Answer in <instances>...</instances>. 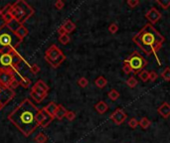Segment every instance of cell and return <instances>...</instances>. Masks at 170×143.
<instances>
[{
    "label": "cell",
    "instance_id": "28",
    "mask_svg": "<svg viewBox=\"0 0 170 143\" xmlns=\"http://www.w3.org/2000/svg\"><path fill=\"white\" fill-rule=\"evenodd\" d=\"M157 3L163 9H167L170 7V0H157Z\"/></svg>",
    "mask_w": 170,
    "mask_h": 143
},
{
    "label": "cell",
    "instance_id": "26",
    "mask_svg": "<svg viewBox=\"0 0 170 143\" xmlns=\"http://www.w3.org/2000/svg\"><path fill=\"white\" fill-rule=\"evenodd\" d=\"M137 83H138V81H137V80L134 77H131V78H128L127 80H126V85H127L128 87L131 88L136 87Z\"/></svg>",
    "mask_w": 170,
    "mask_h": 143
},
{
    "label": "cell",
    "instance_id": "1",
    "mask_svg": "<svg viewBox=\"0 0 170 143\" xmlns=\"http://www.w3.org/2000/svg\"><path fill=\"white\" fill-rule=\"evenodd\" d=\"M37 111V107L26 98L9 114L8 118L25 136H29L39 126L36 120Z\"/></svg>",
    "mask_w": 170,
    "mask_h": 143
},
{
    "label": "cell",
    "instance_id": "2",
    "mask_svg": "<svg viewBox=\"0 0 170 143\" xmlns=\"http://www.w3.org/2000/svg\"><path fill=\"white\" fill-rule=\"evenodd\" d=\"M132 40L143 52L146 53V55H150L151 53H153L154 56L156 57L159 65H160V62H159L156 54L162 47L165 38L155 29L152 25H144L138 33L133 36Z\"/></svg>",
    "mask_w": 170,
    "mask_h": 143
},
{
    "label": "cell",
    "instance_id": "22",
    "mask_svg": "<svg viewBox=\"0 0 170 143\" xmlns=\"http://www.w3.org/2000/svg\"><path fill=\"white\" fill-rule=\"evenodd\" d=\"M139 125L143 129H146V128H148L151 125V121L148 119L147 117H142V118L139 120Z\"/></svg>",
    "mask_w": 170,
    "mask_h": 143
},
{
    "label": "cell",
    "instance_id": "41",
    "mask_svg": "<svg viewBox=\"0 0 170 143\" xmlns=\"http://www.w3.org/2000/svg\"><path fill=\"white\" fill-rule=\"evenodd\" d=\"M0 16H2V8H0Z\"/></svg>",
    "mask_w": 170,
    "mask_h": 143
},
{
    "label": "cell",
    "instance_id": "27",
    "mask_svg": "<svg viewBox=\"0 0 170 143\" xmlns=\"http://www.w3.org/2000/svg\"><path fill=\"white\" fill-rule=\"evenodd\" d=\"M70 36H69L68 34H65L63 36H60L59 37V42L61 43V44H63V45H67L69 44V42H70Z\"/></svg>",
    "mask_w": 170,
    "mask_h": 143
},
{
    "label": "cell",
    "instance_id": "37",
    "mask_svg": "<svg viewBox=\"0 0 170 143\" xmlns=\"http://www.w3.org/2000/svg\"><path fill=\"white\" fill-rule=\"evenodd\" d=\"M157 78H158V75L155 72H149V81H155L157 80Z\"/></svg>",
    "mask_w": 170,
    "mask_h": 143
},
{
    "label": "cell",
    "instance_id": "32",
    "mask_svg": "<svg viewBox=\"0 0 170 143\" xmlns=\"http://www.w3.org/2000/svg\"><path fill=\"white\" fill-rule=\"evenodd\" d=\"M66 118L68 120H70V121L74 120L76 118V113L74 111H71V110H68L67 114H66Z\"/></svg>",
    "mask_w": 170,
    "mask_h": 143
},
{
    "label": "cell",
    "instance_id": "39",
    "mask_svg": "<svg viewBox=\"0 0 170 143\" xmlns=\"http://www.w3.org/2000/svg\"><path fill=\"white\" fill-rule=\"evenodd\" d=\"M122 72H124V73L126 75H128V74H131L132 70L131 69V67H129L128 65H126V64H124V67H122Z\"/></svg>",
    "mask_w": 170,
    "mask_h": 143
},
{
    "label": "cell",
    "instance_id": "23",
    "mask_svg": "<svg viewBox=\"0 0 170 143\" xmlns=\"http://www.w3.org/2000/svg\"><path fill=\"white\" fill-rule=\"evenodd\" d=\"M138 77H139L140 80H141L142 81H144V83H145L146 81L149 80V72L146 71V70H142V71H140V72H139V74H138Z\"/></svg>",
    "mask_w": 170,
    "mask_h": 143
},
{
    "label": "cell",
    "instance_id": "9",
    "mask_svg": "<svg viewBox=\"0 0 170 143\" xmlns=\"http://www.w3.org/2000/svg\"><path fill=\"white\" fill-rule=\"evenodd\" d=\"M15 78V75L7 70H0V85L3 88H9L11 81Z\"/></svg>",
    "mask_w": 170,
    "mask_h": 143
},
{
    "label": "cell",
    "instance_id": "4",
    "mask_svg": "<svg viewBox=\"0 0 170 143\" xmlns=\"http://www.w3.org/2000/svg\"><path fill=\"white\" fill-rule=\"evenodd\" d=\"M33 12L34 11L32 7L29 6L25 1H17L12 4L10 14L12 15L14 20H16L18 23L22 25L33 14Z\"/></svg>",
    "mask_w": 170,
    "mask_h": 143
},
{
    "label": "cell",
    "instance_id": "31",
    "mask_svg": "<svg viewBox=\"0 0 170 143\" xmlns=\"http://www.w3.org/2000/svg\"><path fill=\"white\" fill-rule=\"evenodd\" d=\"M108 31L110 32L111 34H115L118 31V26L117 23H111L110 26H108Z\"/></svg>",
    "mask_w": 170,
    "mask_h": 143
},
{
    "label": "cell",
    "instance_id": "13",
    "mask_svg": "<svg viewBox=\"0 0 170 143\" xmlns=\"http://www.w3.org/2000/svg\"><path fill=\"white\" fill-rule=\"evenodd\" d=\"M95 109H96V111L97 113L104 114V113H106L108 110V105H107V102H104V101H100L99 102L96 103Z\"/></svg>",
    "mask_w": 170,
    "mask_h": 143
},
{
    "label": "cell",
    "instance_id": "15",
    "mask_svg": "<svg viewBox=\"0 0 170 143\" xmlns=\"http://www.w3.org/2000/svg\"><path fill=\"white\" fill-rule=\"evenodd\" d=\"M62 27L65 29V31H66V33L67 34H70L72 33L73 31H75L76 29V25L75 23L73 22V21H71V20H66L65 22L62 24Z\"/></svg>",
    "mask_w": 170,
    "mask_h": 143
},
{
    "label": "cell",
    "instance_id": "16",
    "mask_svg": "<svg viewBox=\"0 0 170 143\" xmlns=\"http://www.w3.org/2000/svg\"><path fill=\"white\" fill-rule=\"evenodd\" d=\"M57 108H58V105H57V103H55V102H50V103H48V105H47L44 107V110L48 114H50V115L54 117V116H55V112H56ZM54 118H55V117H54Z\"/></svg>",
    "mask_w": 170,
    "mask_h": 143
},
{
    "label": "cell",
    "instance_id": "14",
    "mask_svg": "<svg viewBox=\"0 0 170 143\" xmlns=\"http://www.w3.org/2000/svg\"><path fill=\"white\" fill-rule=\"evenodd\" d=\"M68 110L65 108V107L62 105H58V108L55 112V118L58 120H62L64 117H66V114H67Z\"/></svg>",
    "mask_w": 170,
    "mask_h": 143
},
{
    "label": "cell",
    "instance_id": "12",
    "mask_svg": "<svg viewBox=\"0 0 170 143\" xmlns=\"http://www.w3.org/2000/svg\"><path fill=\"white\" fill-rule=\"evenodd\" d=\"M157 111L163 118H168L170 116V105L167 102H163L157 108Z\"/></svg>",
    "mask_w": 170,
    "mask_h": 143
},
{
    "label": "cell",
    "instance_id": "11",
    "mask_svg": "<svg viewBox=\"0 0 170 143\" xmlns=\"http://www.w3.org/2000/svg\"><path fill=\"white\" fill-rule=\"evenodd\" d=\"M145 18H146L148 21H149L150 24L152 25V24L157 23L158 21L161 19V14H160V12H159L157 9L151 8L149 11L146 12Z\"/></svg>",
    "mask_w": 170,
    "mask_h": 143
},
{
    "label": "cell",
    "instance_id": "24",
    "mask_svg": "<svg viewBox=\"0 0 170 143\" xmlns=\"http://www.w3.org/2000/svg\"><path fill=\"white\" fill-rule=\"evenodd\" d=\"M119 92L117 91V89H114V88H113L111 89V91H110V92H108L107 94V96L108 98H110V99H111V101H117V99L119 98Z\"/></svg>",
    "mask_w": 170,
    "mask_h": 143
},
{
    "label": "cell",
    "instance_id": "21",
    "mask_svg": "<svg viewBox=\"0 0 170 143\" xmlns=\"http://www.w3.org/2000/svg\"><path fill=\"white\" fill-rule=\"evenodd\" d=\"M19 76H20V80H19V83H20V85H22L23 88H28L31 85V81L29 80V78H27L22 77L20 74H19Z\"/></svg>",
    "mask_w": 170,
    "mask_h": 143
},
{
    "label": "cell",
    "instance_id": "3",
    "mask_svg": "<svg viewBox=\"0 0 170 143\" xmlns=\"http://www.w3.org/2000/svg\"><path fill=\"white\" fill-rule=\"evenodd\" d=\"M21 39L7 27V25L4 24L0 27V52H4L3 50L8 48L15 49L18 45L21 43Z\"/></svg>",
    "mask_w": 170,
    "mask_h": 143
},
{
    "label": "cell",
    "instance_id": "30",
    "mask_svg": "<svg viewBox=\"0 0 170 143\" xmlns=\"http://www.w3.org/2000/svg\"><path fill=\"white\" fill-rule=\"evenodd\" d=\"M138 124H139V121L137 120L135 117H132V118H131V119H129V121H128V125L131 128H133V129H134V128H136Z\"/></svg>",
    "mask_w": 170,
    "mask_h": 143
},
{
    "label": "cell",
    "instance_id": "8",
    "mask_svg": "<svg viewBox=\"0 0 170 143\" xmlns=\"http://www.w3.org/2000/svg\"><path fill=\"white\" fill-rule=\"evenodd\" d=\"M53 119H54V117L47 113L44 110V108L38 109L37 114H36V120H37V123L39 126L46 128L50 123H51V121Z\"/></svg>",
    "mask_w": 170,
    "mask_h": 143
},
{
    "label": "cell",
    "instance_id": "35",
    "mask_svg": "<svg viewBox=\"0 0 170 143\" xmlns=\"http://www.w3.org/2000/svg\"><path fill=\"white\" fill-rule=\"evenodd\" d=\"M54 6H55V8L58 9V10H61L64 8L65 6V3L62 1V0H58V1L55 2V4H54Z\"/></svg>",
    "mask_w": 170,
    "mask_h": 143
},
{
    "label": "cell",
    "instance_id": "29",
    "mask_svg": "<svg viewBox=\"0 0 170 143\" xmlns=\"http://www.w3.org/2000/svg\"><path fill=\"white\" fill-rule=\"evenodd\" d=\"M78 85H79L81 88H86L87 85H89V81L87 80V78L82 77V78H80L79 80H78Z\"/></svg>",
    "mask_w": 170,
    "mask_h": 143
},
{
    "label": "cell",
    "instance_id": "18",
    "mask_svg": "<svg viewBox=\"0 0 170 143\" xmlns=\"http://www.w3.org/2000/svg\"><path fill=\"white\" fill-rule=\"evenodd\" d=\"M15 34L21 39V40H23V39L28 35V30L23 26V25H21V26L17 29V31L15 32Z\"/></svg>",
    "mask_w": 170,
    "mask_h": 143
},
{
    "label": "cell",
    "instance_id": "25",
    "mask_svg": "<svg viewBox=\"0 0 170 143\" xmlns=\"http://www.w3.org/2000/svg\"><path fill=\"white\" fill-rule=\"evenodd\" d=\"M161 78L166 81H170V68L167 67L161 73Z\"/></svg>",
    "mask_w": 170,
    "mask_h": 143
},
{
    "label": "cell",
    "instance_id": "10",
    "mask_svg": "<svg viewBox=\"0 0 170 143\" xmlns=\"http://www.w3.org/2000/svg\"><path fill=\"white\" fill-rule=\"evenodd\" d=\"M110 119L113 120L115 124L121 125V124H122V123L124 122V120L126 119L127 115H126V113L124 112V109L117 108L113 113L110 114Z\"/></svg>",
    "mask_w": 170,
    "mask_h": 143
},
{
    "label": "cell",
    "instance_id": "33",
    "mask_svg": "<svg viewBox=\"0 0 170 143\" xmlns=\"http://www.w3.org/2000/svg\"><path fill=\"white\" fill-rule=\"evenodd\" d=\"M20 85L19 81H18L16 78H14L11 81V83H10V85H9V88H18V85Z\"/></svg>",
    "mask_w": 170,
    "mask_h": 143
},
{
    "label": "cell",
    "instance_id": "36",
    "mask_svg": "<svg viewBox=\"0 0 170 143\" xmlns=\"http://www.w3.org/2000/svg\"><path fill=\"white\" fill-rule=\"evenodd\" d=\"M29 68H30L31 72H32V73H33L34 75L38 74L39 72H40V68H39L37 65H36V64H33V65H30V66H29Z\"/></svg>",
    "mask_w": 170,
    "mask_h": 143
},
{
    "label": "cell",
    "instance_id": "20",
    "mask_svg": "<svg viewBox=\"0 0 170 143\" xmlns=\"http://www.w3.org/2000/svg\"><path fill=\"white\" fill-rule=\"evenodd\" d=\"M48 140V137L44 132H40V133L35 137V141L36 143H46Z\"/></svg>",
    "mask_w": 170,
    "mask_h": 143
},
{
    "label": "cell",
    "instance_id": "19",
    "mask_svg": "<svg viewBox=\"0 0 170 143\" xmlns=\"http://www.w3.org/2000/svg\"><path fill=\"white\" fill-rule=\"evenodd\" d=\"M6 25H7V27H8L9 29L11 30V31H13V32H16L18 28H19V27L21 26V24L18 23L17 21L14 20V19H13L12 21H10L9 23H7Z\"/></svg>",
    "mask_w": 170,
    "mask_h": 143
},
{
    "label": "cell",
    "instance_id": "34",
    "mask_svg": "<svg viewBox=\"0 0 170 143\" xmlns=\"http://www.w3.org/2000/svg\"><path fill=\"white\" fill-rule=\"evenodd\" d=\"M138 4H139L138 0H127V5L131 7V8H135Z\"/></svg>",
    "mask_w": 170,
    "mask_h": 143
},
{
    "label": "cell",
    "instance_id": "40",
    "mask_svg": "<svg viewBox=\"0 0 170 143\" xmlns=\"http://www.w3.org/2000/svg\"><path fill=\"white\" fill-rule=\"evenodd\" d=\"M58 33H59L60 36H63V35H65V34H67L66 31H65V29H64V28H63L62 26L59 27V29H58Z\"/></svg>",
    "mask_w": 170,
    "mask_h": 143
},
{
    "label": "cell",
    "instance_id": "17",
    "mask_svg": "<svg viewBox=\"0 0 170 143\" xmlns=\"http://www.w3.org/2000/svg\"><path fill=\"white\" fill-rule=\"evenodd\" d=\"M95 85H97V88H104L106 85H107V78L103 77V76H100V77H97L96 78V81H95Z\"/></svg>",
    "mask_w": 170,
    "mask_h": 143
},
{
    "label": "cell",
    "instance_id": "6",
    "mask_svg": "<svg viewBox=\"0 0 170 143\" xmlns=\"http://www.w3.org/2000/svg\"><path fill=\"white\" fill-rule=\"evenodd\" d=\"M124 64H126V65L131 67V69L132 70L133 73H138V72L142 71L147 66L148 62L138 52L134 51L128 56L127 59H125L124 61Z\"/></svg>",
    "mask_w": 170,
    "mask_h": 143
},
{
    "label": "cell",
    "instance_id": "38",
    "mask_svg": "<svg viewBox=\"0 0 170 143\" xmlns=\"http://www.w3.org/2000/svg\"><path fill=\"white\" fill-rule=\"evenodd\" d=\"M2 17H3V19H4V22H5V24L9 23L10 21H12V20H13V17H12V15H11V14H10V13L6 14V15L2 16Z\"/></svg>",
    "mask_w": 170,
    "mask_h": 143
},
{
    "label": "cell",
    "instance_id": "5",
    "mask_svg": "<svg viewBox=\"0 0 170 143\" xmlns=\"http://www.w3.org/2000/svg\"><path fill=\"white\" fill-rule=\"evenodd\" d=\"M65 59H66V56L56 45H52L45 53V60L54 68L59 67Z\"/></svg>",
    "mask_w": 170,
    "mask_h": 143
},
{
    "label": "cell",
    "instance_id": "7",
    "mask_svg": "<svg viewBox=\"0 0 170 143\" xmlns=\"http://www.w3.org/2000/svg\"><path fill=\"white\" fill-rule=\"evenodd\" d=\"M49 91V88L44 81L39 80L37 83H36L33 88H32L31 91V98L34 99L36 102H41L43 99L46 98L47 92Z\"/></svg>",
    "mask_w": 170,
    "mask_h": 143
}]
</instances>
